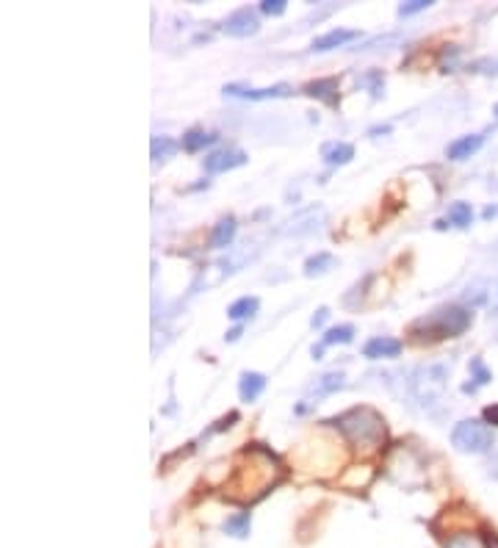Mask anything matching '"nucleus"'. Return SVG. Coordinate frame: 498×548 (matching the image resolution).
<instances>
[{
  "mask_svg": "<svg viewBox=\"0 0 498 548\" xmlns=\"http://www.w3.org/2000/svg\"><path fill=\"white\" fill-rule=\"evenodd\" d=\"M335 427L344 432L349 441L355 446H366V449H374L385 441V421H382L380 413H374L371 407H355L344 416H338L335 421H330Z\"/></svg>",
  "mask_w": 498,
  "mask_h": 548,
  "instance_id": "f257e3e1",
  "label": "nucleus"
},
{
  "mask_svg": "<svg viewBox=\"0 0 498 548\" xmlns=\"http://www.w3.org/2000/svg\"><path fill=\"white\" fill-rule=\"evenodd\" d=\"M471 327V313L465 308H440L435 313H429L427 319L413 324V338L415 341H443V338H457Z\"/></svg>",
  "mask_w": 498,
  "mask_h": 548,
  "instance_id": "f03ea898",
  "label": "nucleus"
},
{
  "mask_svg": "<svg viewBox=\"0 0 498 548\" xmlns=\"http://www.w3.org/2000/svg\"><path fill=\"white\" fill-rule=\"evenodd\" d=\"M446 385H449V366L446 363H427V366H418L410 377V394L418 402V407L432 410L440 405V399L446 394Z\"/></svg>",
  "mask_w": 498,
  "mask_h": 548,
  "instance_id": "7ed1b4c3",
  "label": "nucleus"
},
{
  "mask_svg": "<svg viewBox=\"0 0 498 548\" xmlns=\"http://www.w3.org/2000/svg\"><path fill=\"white\" fill-rule=\"evenodd\" d=\"M451 443L465 454H482L493 449V429L487 427L485 421H476V418H465L460 421L454 432H451Z\"/></svg>",
  "mask_w": 498,
  "mask_h": 548,
  "instance_id": "20e7f679",
  "label": "nucleus"
},
{
  "mask_svg": "<svg viewBox=\"0 0 498 548\" xmlns=\"http://www.w3.org/2000/svg\"><path fill=\"white\" fill-rule=\"evenodd\" d=\"M463 299L471 308H485L498 316V280H479L465 288Z\"/></svg>",
  "mask_w": 498,
  "mask_h": 548,
  "instance_id": "39448f33",
  "label": "nucleus"
},
{
  "mask_svg": "<svg viewBox=\"0 0 498 548\" xmlns=\"http://www.w3.org/2000/svg\"><path fill=\"white\" fill-rule=\"evenodd\" d=\"M261 31V20H258V14L252 12V9H238L225 20V34L227 36H238V39H244V36H255Z\"/></svg>",
  "mask_w": 498,
  "mask_h": 548,
  "instance_id": "423d86ee",
  "label": "nucleus"
},
{
  "mask_svg": "<svg viewBox=\"0 0 498 548\" xmlns=\"http://www.w3.org/2000/svg\"><path fill=\"white\" fill-rule=\"evenodd\" d=\"M244 164H247V153H241V150H222V153H214L205 158V172L219 175V172H230V169L244 167Z\"/></svg>",
  "mask_w": 498,
  "mask_h": 548,
  "instance_id": "0eeeda50",
  "label": "nucleus"
},
{
  "mask_svg": "<svg viewBox=\"0 0 498 548\" xmlns=\"http://www.w3.org/2000/svg\"><path fill=\"white\" fill-rule=\"evenodd\" d=\"M288 92H291V86L288 84L266 86V89H247V86H238V84L225 86V95L244 97V100H272V97H285Z\"/></svg>",
  "mask_w": 498,
  "mask_h": 548,
  "instance_id": "6e6552de",
  "label": "nucleus"
},
{
  "mask_svg": "<svg viewBox=\"0 0 498 548\" xmlns=\"http://www.w3.org/2000/svg\"><path fill=\"white\" fill-rule=\"evenodd\" d=\"M363 355L371 360H382V358H399L402 355V341L396 338H388V335H377L371 338L363 349Z\"/></svg>",
  "mask_w": 498,
  "mask_h": 548,
  "instance_id": "1a4fd4ad",
  "label": "nucleus"
},
{
  "mask_svg": "<svg viewBox=\"0 0 498 548\" xmlns=\"http://www.w3.org/2000/svg\"><path fill=\"white\" fill-rule=\"evenodd\" d=\"M485 144V136L482 133H471V136H460L457 142L449 144V158L451 161H465L474 153H479V147Z\"/></svg>",
  "mask_w": 498,
  "mask_h": 548,
  "instance_id": "9d476101",
  "label": "nucleus"
},
{
  "mask_svg": "<svg viewBox=\"0 0 498 548\" xmlns=\"http://www.w3.org/2000/svg\"><path fill=\"white\" fill-rule=\"evenodd\" d=\"M263 388H266V377H263V374H258V371H244V374H241L238 394H241L244 402H255V399L263 394Z\"/></svg>",
  "mask_w": 498,
  "mask_h": 548,
  "instance_id": "9b49d317",
  "label": "nucleus"
},
{
  "mask_svg": "<svg viewBox=\"0 0 498 548\" xmlns=\"http://www.w3.org/2000/svg\"><path fill=\"white\" fill-rule=\"evenodd\" d=\"M305 95L316 97V100H324L327 106H335V103H338V78H321V81H313V84L305 86Z\"/></svg>",
  "mask_w": 498,
  "mask_h": 548,
  "instance_id": "f8f14e48",
  "label": "nucleus"
},
{
  "mask_svg": "<svg viewBox=\"0 0 498 548\" xmlns=\"http://www.w3.org/2000/svg\"><path fill=\"white\" fill-rule=\"evenodd\" d=\"M357 31H349V28H335V31H330V34L319 36L316 42H313V50L316 53H324V50H332V48H341V45H346V42H352V39H357Z\"/></svg>",
  "mask_w": 498,
  "mask_h": 548,
  "instance_id": "ddd939ff",
  "label": "nucleus"
},
{
  "mask_svg": "<svg viewBox=\"0 0 498 548\" xmlns=\"http://www.w3.org/2000/svg\"><path fill=\"white\" fill-rule=\"evenodd\" d=\"M321 155H324V161H327L330 167H344V164H349V161L355 158V147L346 142H332L321 150Z\"/></svg>",
  "mask_w": 498,
  "mask_h": 548,
  "instance_id": "4468645a",
  "label": "nucleus"
},
{
  "mask_svg": "<svg viewBox=\"0 0 498 548\" xmlns=\"http://www.w3.org/2000/svg\"><path fill=\"white\" fill-rule=\"evenodd\" d=\"M233 239H236V219H233V216H225V219L214 227V233H211V247H214V250H225V247L233 244Z\"/></svg>",
  "mask_w": 498,
  "mask_h": 548,
  "instance_id": "2eb2a0df",
  "label": "nucleus"
},
{
  "mask_svg": "<svg viewBox=\"0 0 498 548\" xmlns=\"http://www.w3.org/2000/svg\"><path fill=\"white\" fill-rule=\"evenodd\" d=\"M258 308H261L258 297H241L227 308V316H230L233 322H244V319H252V316L258 313Z\"/></svg>",
  "mask_w": 498,
  "mask_h": 548,
  "instance_id": "dca6fc26",
  "label": "nucleus"
},
{
  "mask_svg": "<svg viewBox=\"0 0 498 548\" xmlns=\"http://www.w3.org/2000/svg\"><path fill=\"white\" fill-rule=\"evenodd\" d=\"M330 269H335V255L330 252H316L305 261V274L308 277H316V274H327Z\"/></svg>",
  "mask_w": 498,
  "mask_h": 548,
  "instance_id": "f3484780",
  "label": "nucleus"
},
{
  "mask_svg": "<svg viewBox=\"0 0 498 548\" xmlns=\"http://www.w3.org/2000/svg\"><path fill=\"white\" fill-rule=\"evenodd\" d=\"M446 548H490L487 537L476 535V532H457L446 540Z\"/></svg>",
  "mask_w": 498,
  "mask_h": 548,
  "instance_id": "a211bd4d",
  "label": "nucleus"
},
{
  "mask_svg": "<svg viewBox=\"0 0 498 548\" xmlns=\"http://www.w3.org/2000/svg\"><path fill=\"white\" fill-rule=\"evenodd\" d=\"M214 142H216V136L194 128V131H189L186 136H183V150H186V153H200V150H205L208 144H214Z\"/></svg>",
  "mask_w": 498,
  "mask_h": 548,
  "instance_id": "6ab92c4d",
  "label": "nucleus"
},
{
  "mask_svg": "<svg viewBox=\"0 0 498 548\" xmlns=\"http://www.w3.org/2000/svg\"><path fill=\"white\" fill-rule=\"evenodd\" d=\"M355 341V327H349V324H341V327H332L324 333V346L332 344H352Z\"/></svg>",
  "mask_w": 498,
  "mask_h": 548,
  "instance_id": "aec40b11",
  "label": "nucleus"
},
{
  "mask_svg": "<svg viewBox=\"0 0 498 548\" xmlns=\"http://www.w3.org/2000/svg\"><path fill=\"white\" fill-rule=\"evenodd\" d=\"M150 150H153V161H166V158L178 153V142H172L169 136H155Z\"/></svg>",
  "mask_w": 498,
  "mask_h": 548,
  "instance_id": "412c9836",
  "label": "nucleus"
},
{
  "mask_svg": "<svg viewBox=\"0 0 498 548\" xmlns=\"http://www.w3.org/2000/svg\"><path fill=\"white\" fill-rule=\"evenodd\" d=\"M471 219H474V211H471V205L468 203H454L449 208V222L454 227H468L471 225Z\"/></svg>",
  "mask_w": 498,
  "mask_h": 548,
  "instance_id": "4be33fe9",
  "label": "nucleus"
},
{
  "mask_svg": "<svg viewBox=\"0 0 498 548\" xmlns=\"http://www.w3.org/2000/svg\"><path fill=\"white\" fill-rule=\"evenodd\" d=\"M225 532L233 537H247L249 535V513H238L225 521Z\"/></svg>",
  "mask_w": 498,
  "mask_h": 548,
  "instance_id": "5701e85b",
  "label": "nucleus"
},
{
  "mask_svg": "<svg viewBox=\"0 0 498 548\" xmlns=\"http://www.w3.org/2000/svg\"><path fill=\"white\" fill-rule=\"evenodd\" d=\"M338 388H344V374L341 371H330V374H324L316 382V391L319 394H332V391H338Z\"/></svg>",
  "mask_w": 498,
  "mask_h": 548,
  "instance_id": "b1692460",
  "label": "nucleus"
},
{
  "mask_svg": "<svg viewBox=\"0 0 498 548\" xmlns=\"http://www.w3.org/2000/svg\"><path fill=\"white\" fill-rule=\"evenodd\" d=\"M429 6H432L429 0H410V3H402V6H399V14H402V17H410V14L427 12Z\"/></svg>",
  "mask_w": 498,
  "mask_h": 548,
  "instance_id": "393cba45",
  "label": "nucleus"
},
{
  "mask_svg": "<svg viewBox=\"0 0 498 548\" xmlns=\"http://www.w3.org/2000/svg\"><path fill=\"white\" fill-rule=\"evenodd\" d=\"M261 12L269 17H280L285 12V0H263Z\"/></svg>",
  "mask_w": 498,
  "mask_h": 548,
  "instance_id": "a878e982",
  "label": "nucleus"
},
{
  "mask_svg": "<svg viewBox=\"0 0 498 548\" xmlns=\"http://www.w3.org/2000/svg\"><path fill=\"white\" fill-rule=\"evenodd\" d=\"M471 369L476 371V385H487V382H490V371L482 366V360H474V363H471Z\"/></svg>",
  "mask_w": 498,
  "mask_h": 548,
  "instance_id": "bb28decb",
  "label": "nucleus"
},
{
  "mask_svg": "<svg viewBox=\"0 0 498 548\" xmlns=\"http://www.w3.org/2000/svg\"><path fill=\"white\" fill-rule=\"evenodd\" d=\"M482 416H485V424H493V427H498V405L485 407V413H482Z\"/></svg>",
  "mask_w": 498,
  "mask_h": 548,
  "instance_id": "cd10ccee",
  "label": "nucleus"
},
{
  "mask_svg": "<svg viewBox=\"0 0 498 548\" xmlns=\"http://www.w3.org/2000/svg\"><path fill=\"white\" fill-rule=\"evenodd\" d=\"M327 316H330V310L327 308H321L316 316H313V327H321V324L327 322Z\"/></svg>",
  "mask_w": 498,
  "mask_h": 548,
  "instance_id": "c85d7f7f",
  "label": "nucleus"
},
{
  "mask_svg": "<svg viewBox=\"0 0 498 548\" xmlns=\"http://www.w3.org/2000/svg\"><path fill=\"white\" fill-rule=\"evenodd\" d=\"M238 335H241V327H236V330H230V333H227V341H238Z\"/></svg>",
  "mask_w": 498,
  "mask_h": 548,
  "instance_id": "c756f323",
  "label": "nucleus"
},
{
  "mask_svg": "<svg viewBox=\"0 0 498 548\" xmlns=\"http://www.w3.org/2000/svg\"><path fill=\"white\" fill-rule=\"evenodd\" d=\"M490 474H493V477L498 479V457H496V460H493V465H490Z\"/></svg>",
  "mask_w": 498,
  "mask_h": 548,
  "instance_id": "7c9ffc66",
  "label": "nucleus"
},
{
  "mask_svg": "<svg viewBox=\"0 0 498 548\" xmlns=\"http://www.w3.org/2000/svg\"><path fill=\"white\" fill-rule=\"evenodd\" d=\"M487 546H490V548H498V537H496V535L487 537Z\"/></svg>",
  "mask_w": 498,
  "mask_h": 548,
  "instance_id": "2f4dec72",
  "label": "nucleus"
},
{
  "mask_svg": "<svg viewBox=\"0 0 498 548\" xmlns=\"http://www.w3.org/2000/svg\"><path fill=\"white\" fill-rule=\"evenodd\" d=\"M493 111H496V117H498V106H496V108H493Z\"/></svg>",
  "mask_w": 498,
  "mask_h": 548,
  "instance_id": "473e14b6",
  "label": "nucleus"
}]
</instances>
